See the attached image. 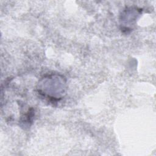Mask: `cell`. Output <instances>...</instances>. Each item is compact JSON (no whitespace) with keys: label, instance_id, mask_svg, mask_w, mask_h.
<instances>
[{"label":"cell","instance_id":"6da1fadb","mask_svg":"<svg viewBox=\"0 0 156 156\" xmlns=\"http://www.w3.org/2000/svg\"><path fill=\"white\" fill-rule=\"evenodd\" d=\"M66 78L62 74L52 73L41 77L36 85V90L40 96L52 103L62 100L67 91Z\"/></svg>","mask_w":156,"mask_h":156},{"label":"cell","instance_id":"7a4b0ae2","mask_svg":"<svg viewBox=\"0 0 156 156\" xmlns=\"http://www.w3.org/2000/svg\"><path fill=\"white\" fill-rule=\"evenodd\" d=\"M142 9L136 7H126L120 16V26L123 32H130L136 23V20L140 16Z\"/></svg>","mask_w":156,"mask_h":156}]
</instances>
